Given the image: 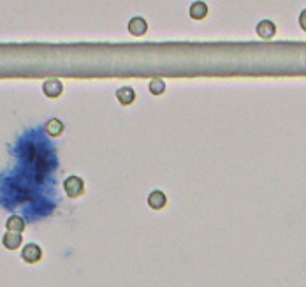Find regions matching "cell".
I'll list each match as a JSON object with an SVG mask.
<instances>
[{"instance_id":"1","label":"cell","mask_w":306,"mask_h":287,"mask_svg":"<svg viewBox=\"0 0 306 287\" xmlns=\"http://www.w3.org/2000/svg\"><path fill=\"white\" fill-rule=\"evenodd\" d=\"M64 192L67 194V197L71 199H77L84 194V182L83 178L76 175H71L69 178H65L64 182Z\"/></svg>"},{"instance_id":"2","label":"cell","mask_w":306,"mask_h":287,"mask_svg":"<svg viewBox=\"0 0 306 287\" xmlns=\"http://www.w3.org/2000/svg\"><path fill=\"white\" fill-rule=\"evenodd\" d=\"M21 259L28 264H35L42 259V249L37 243H27L21 249Z\"/></svg>"},{"instance_id":"3","label":"cell","mask_w":306,"mask_h":287,"mask_svg":"<svg viewBox=\"0 0 306 287\" xmlns=\"http://www.w3.org/2000/svg\"><path fill=\"white\" fill-rule=\"evenodd\" d=\"M64 92V85H62L60 79L57 78H50L42 83V94L50 99H58Z\"/></svg>"},{"instance_id":"4","label":"cell","mask_w":306,"mask_h":287,"mask_svg":"<svg viewBox=\"0 0 306 287\" xmlns=\"http://www.w3.org/2000/svg\"><path fill=\"white\" fill-rule=\"evenodd\" d=\"M127 28H128V34L130 35H134V37H143V35L148 32V23H146L145 18L134 16V18H130Z\"/></svg>"},{"instance_id":"5","label":"cell","mask_w":306,"mask_h":287,"mask_svg":"<svg viewBox=\"0 0 306 287\" xmlns=\"http://www.w3.org/2000/svg\"><path fill=\"white\" fill-rule=\"evenodd\" d=\"M255 32H257V35H259L260 39L269 41V39H273L276 35V25L273 23L271 20H263V21H259V23H257Z\"/></svg>"},{"instance_id":"6","label":"cell","mask_w":306,"mask_h":287,"mask_svg":"<svg viewBox=\"0 0 306 287\" xmlns=\"http://www.w3.org/2000/svg\"><path fill=\"white\" fill-rule=\"evenodd\" d=\"M165 204H167V196H165L162 190H152V192L148 194V206L152 210H155V212L162 210Z\"/></svg>"},{"instance_id":"7","label":"cell","mask_w":306,"mask_h":287,"mask_svg":"<svg viewBox=\"0 0 306 287\" xmlns=\"http://www.w3.org/2000/svg\"><path fill=\"white\" fill-rule=\"evenodd\" d=\"M209 13V7L206 6V2H202V0H197V2L190 4V9H189V14L192 20H204L206 16H208Z\"/></svg>"},{"instance_id":"8","label":"cell","mask_w":306,"mask_h":287,"mask_svg":"<svg viewBox=\"0 0 306 287\" xmlns=\"http://www.w3.org/2000/svg\"><path fill=\"white\" fill-rule=\"evenodd\" d=\"M21 243H23V236H21V233H11V231H7V233L2 236V245L6 247L7 250L20 249Z\"/></svg>"},{"instance_id":"9","label":"cell","mask_w":306,"mask_h":287,"mask_svg":"<svg viewBox=\"0 0 306 287\" xmlns=\"http://www.w3.org/2000/svg\"><path fill=\"white\" fill-rule=\"evenodd\" d=\"M116 101L121 106H130L136 101V92L130 87H121L116 90Z\"/></svg>"},{"instance_id":"10","label":"cell","mask_w":306,"mask_h":287,"mask_svg":"<svg viewBox=\"0 0 306 287\" xmlns=\"http://www.w3.org/2000/svg\"><path fill=\"white\" fill-rule=\"evenodd\" d=\"M27 224H25V219L20 215H11L9 219L6 220V229L11 231V233H23Z\"/></svg>"},{"instance_id":"11","label":"cell","mask_w":306,"mask_h":287,"mask_svg":"<svg viewBox=\"0 0 306 287\" xmlns=\"http://www.w3.org/2000/svg\"><path fill=\"white\" fill-rule=\"evenodd\" d=\"M64 131H65V125L60 118H51L50 122L46 124V134L51 136V138H58V136L64 134Z\"/></svg>"},{"instance_id":"12","label":"cell","mask_w":306,"mask_h":287,"mask_svg":"<svg viewBox=\"0 0 306 287\" xmlns=\"http://www.w3.org/2000/svg\"><path fill=\"white\" fill-rule=\"evenodd\" d=\"M148 90L152 95H162L165 92V81L162 78H153L148 85Z\"/></svg>"},{"instance_id":"13","label":"cell","mask_w":306,"mask_h":287,"mask_svg":"<svg viewBox=\"0 0 306 287\" xmlns=\"http://www.w3.org/2000/svg\"><path fill=\"white\" fill-rule=\"evenodd\" d=\"M299 27L306 32V9L301 11V14H299Z\"/></svg>"}]
</instances>
